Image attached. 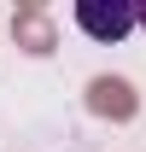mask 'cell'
I'll use <instances>...</instances> for the list:
<instances>
[{
    "label": "cell",
    "mask_w": 146,
    "mask_h": 152,
    "mask_svg": "<svg viewBox=\"0 0 146 152\" xmlns=\"http://www.w3.org/2000/svg\"><path fill=\"white\" fill-rule=\"evenodd\" d=\"M134 23H146V6H134Z\"/></svg>",
    "instance_id": "cell-2"
},
{
    "label": "cell",
    "mask_w": 146,
    "mask_h": 152,
    "mask_svg": "<svg viewBox=\"0 0 146 152\" xmlns=\"http://www.w3.org/2000/svg\"><path fill=\"white\" fill-rule=\"evenodd\" d=\"M76 23L88 29L93 41H123L128 29H134V6H123V0H76Z\"/></svg>",
    "instance_id": "cell-1"
}]
</instances>
